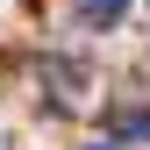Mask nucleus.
Returning <instances> with one entry per match:
<instances>
[{
    "label": "nucleus",
    "mask_w": 150,
    "mask_h": 150,
    "mask_svg": "<svg viewBox=\"0 0 150 150\" xmlns=\"http://www.w3.org/2000/svg\"><path fill=\"white\" fill-rule=\"evenodd\" d=\"M79 14H86L93 29H115L122 14H129V0H79Z\"/></svg>",
    "instance_id": "nucleus-1"
},
{
    "label": "nucleus",
    "mask_w": 150,
    "mask_h": 150,
    "mask_svg": "<svg viewBox=\"0 0 150 150\" xmlns=\"http://www.w3.org/2000/svg\"><path fill=\"white\" fill-rule=\"evenodd\" d=\"M86 150H122V143H86Z\"/></svg>",
    "instance_id": "nucleus-2"
}]
</instances>
